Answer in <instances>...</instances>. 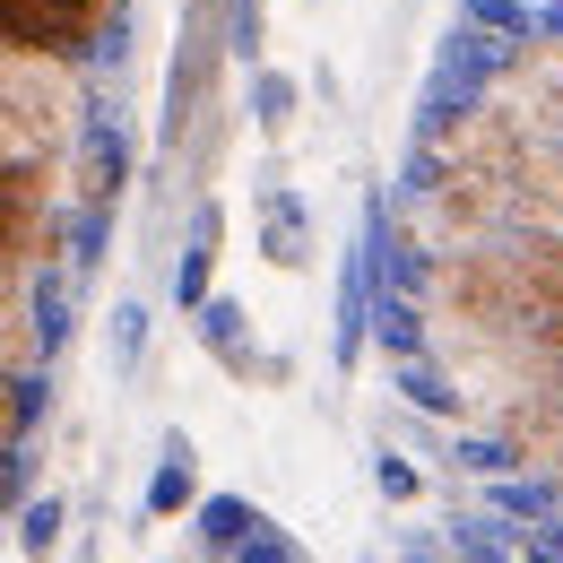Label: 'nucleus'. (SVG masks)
Returning a JSON list of instances; mask_svg holds the SVG:
<instances>
[{"instance_id":"14","label":"nucleus","mask_w":563,"mask_h":563,"mask_svg":"<svg viewBox=\"0 0 563 563\" xmlns=\"http://www.w3.org/2000/svg\"><path fill=\"white\" fill-rule=\"evenodd\" d=\"M140 355H147V303H113V321H104V364H113V382H131L140 373Z\"/></svg>"},{"instance_id":"5","label":"nucleus","mask_w":563,"mask_h":563,"mask_svg":"<svg viewBox=\"0 0 563 563\" xmlns=\"http://www.w3.org/2000/svg\"><path fill=\"white\" fill-rule=\"evenodd\" d=\"M191 330H200V347H209L217 373H234V382L269 373V355H261V339H252V312H243L234 295H209V303L191 312Z\"/></svg>"},{"instance_id":"4","label":"nucleus","mask_w":563,"mask_h":563,"mask_svg":"<svg viewBox=\"0 0 563 563\" xmlns=\"http://www.w3.org/2000/svg\"><path fill=\"white\" fill-rule=\"evenodd\" d=\"M373 347V261H364V234H355V252L339 261V321H330V364L355 373Z\"/></svg>"},{"instance_id":"11","label":"nucleus","mask_w":563,"mask_h":563,"mask_svg":"<svg viewBox=\"0 0 563 563\" xmlns=\"http://www.w3.org/2000/svg\"><path fill=\"white\" fill-rule=\"evenodd\" d=\"M442 468L451 477H503V468H529V451H520V433H468V424H451V451H442Z\"/></svg>"},{"instance_id":"12","label":"nucleus","mask_w":563,"mask_h":563,"mask_svg":"<svg viewBox=\"0 0 563 563\" xmlns=\"http://www.w3.org/2000/svg\"><path fill=\"white\" fill-rule=\"evenodd\" d=\"M295 104H303V78H295V70H269V62H252V131H261V140H286Z\"/></svg>"},{"instance_id":"1","label":"nucleus","mask_w":563,"mask_h":563,"mask_svg":"<svg viewBox=\"0 0 563 563\" xmlns=\"http://www.w3.org/2000/svg\"><path fill=\"white\" fill-rule=\"evenodd\" d=\"M0 35L9 53H35V62H113L131 53V26H122V0H0Z\"/></svg>"},{"instance_id":"17","label":"nucleus","mask_w":563,"mask_h":563,"mask_svg":"<svg viewBox=\"0 0 563 563\" xmlns=\"http://www.w3.org/2000/svg\"><path fill=\"white\" fill-rule=\"evenodd\" d=\"M303 555V547H295V538H286L278 520H269V529H261V538H252V547H243V563H295Z\"/></svg>"},{"instance_id":"18","label":"nucleus","mask_w":563,"mask_h":563,"mask_svg":"<svg viewBox=\"0 0 563 563\" xmlns=\"http://www.w3.org/2000/svg\"><path fill=\"white\" fill-rule=\"evenodd\" d=\"M529 563H563V511H555V520H538V529H529Z\"/></svg>"},{"instance_id":"15","label":"nucleus","mask_w":563,"mask_h":563,"mask_svg":"<svg viewBox=\"0 0 563 563\" xmlns=\"http://www.w3.org/2000/svg\"><path fill=\"white\" fill-rule=\"evenodd\" d=\"M44 417H53V382L35 364H9V442H35Z\"/></svg>"},{"instance_id":"13","label":"nucleus","mask_w":563,"mask_h":563,"mask_svg":"<svg viewBox=\"0 0 563 563\" xmlns=\"http://www.w3.org/2000/svg\"><path fill=\"white\" fill-rule=\"evenodd\" d=\"M62 494H26V503H9V555H53L62 547Z\"/></svg>"},{"instance_id":"6","label":"nucleus","mask_w":563,"mask_h":563,"mask_svg":"<svg viewBox=\"0 0 563 563\" xmlns=\"http://www.w3.org/2000/svg\"><path fill=\"white\" fill-rule=\"evenodd\" d=\"M183 511H200V451H191V433H165V451H156V468H147V494H140V520H183Z\"/></svg>"},{"instance_id":"16","label":"nucleus","mask_w":563,"mask_h":563,"mask_svg":"<svg viewBox=\"0 0 563 563\" xmlns=\"http://www.w3.org/2000/svg\"><path fill=\"white\" fill-rule=\"evenodd\" d=\"M373 494H382V503H417V494H424V468L408 460V451H390V442H382V451H373Z\"/></svg>"},{"instance_id":"8","label":"nucleus","mask_w":563,"mask_h":563,"mask_svg":"<svg viewBox=\"0 0 563 563\" xmlns=\"http://www.w3.org/2000/svg\"><path fill=\"white\" fill-rule=\"evenodd\" d=\"M269 529V511L261 503H243V494H200V511H191V538H200V555H225L243 563V547Z\"/></svg>"},{"instance_id":"3","label":"nucleus","mask_w":563,"mask_h":563,"mask_svg":"<svg viewBox=\"0 0 563 563\" xmlns=\"http://www.w3.org/2000/svg\"><path fill=\"white\" fill-rule=\"evenodd\" d=\"M217 261H225V200H200V209H191V234H183V252H174V278H165V295H174L183 321L217 295Z\"/></svg>"},{"instance_id":"9","label":"nucleus","mask_w":563,"mask_h":563,"mask_svg":"<svg viewBox=\"0 0 563 563\" xmlns=\"http://www.w3.org/2000/svg\"><path fill=\"white\" fill-rule=\"evenodd\" d=\"M390 399H399V408H417V417H433V424H468V390H460L433 355L390 364Z\"/></svg>"},{"instance_id":"19","label":"nucleus","mask_w":563,"mask_h":563,"mask_svg":"<svg viewBox=\"0 0 563 563\" xmlns=\"http://www.w3.org/2000/svg\"><path fill=\"white\" fill-rule=\"evenodd\" d=\"M555 399H563V355H555Z\"/></svg>"},{"instance_id":"2","label":"nucleus","mask_w":563,"mask_h":563,"mask_svg":"<svg viewBox=\"0 0 563 563\" xmlns=\"http://www.w3.org/2000/svg\"><path fill=\"white\" fill-rule=\"evenodd\" d=\"M70 200L78 209H122V191H131V140H122V122H104V113H87V131L70 140Z\"/></svg>"},{"instance_id":"7","label":"nucleus","mask_w":563,"mask_h":563,"mask_svg":"<svg viewBox=\"0 0 563 563\" xmlns=\"http://www.w3.org/2000/svg\"><path fill=\"white\" fill-rule=\"evenodd\" d=\"M373 347L390 355V364L433 355V303H424V295H399V286H373Z\"/></svg>"},{"instance_id":"10","label":"nucleus","mask_w":563,"mask_h":563,"mask_svg":"<svg viewBox=\"0 0 563 563\" xmlns=\"http://www.w3.org/2000/svg\"><path fill=\"white\" fill-rule=\"evenodd\" d=\"M252 209H261V252H269V269H312V217H303V200H295L286 183H269Z\"/></svg>"}]
</instances>
